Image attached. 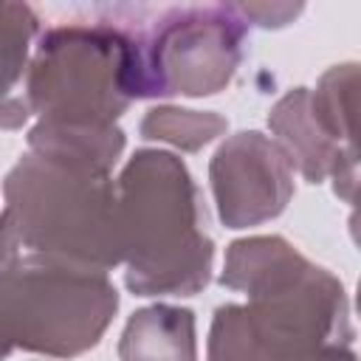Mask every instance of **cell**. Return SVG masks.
<instances>
[{
    "instance_id": "cell-1",
    "label": "cell",
    "mask_w": 361,
    "mask_h": 361,
    "mask_svg": "<svg viewBox=\"0 0 361 361\" xmlns=\"http://www.w3.org/2000/svg\"><path fill=\"white\" fill-rule=\"evenodd\" d=\"M220 285L248 296L212 316L206 361H305L327 344H353L350 299L338 276L279 234L234 240Z\"/></svg>"
},
{
    "instance_id": "cell-2",
    "label": "cell",
    "mask_w": 361,
    "mask_h": 361,
    "mask_svg": "<svg viewBox=\"0 0 361 361\" xmlns=\"http://www.w3.org/2000/svg\"><path fill=\"white\" fill-rule=\"evenodd\" d=\"M124 285L135 296H195L212 282L214 240L186 164L135 149L116 178Z\"/></svg>"
},
{
    "instance_id": "cell-3",
    "label": "cell",
    "mask_w": 361,
    "mask_h": 361,
    "mask_svg": "<svg viewBox=\"0 0 361 361\" xmlns=\"http://www.w3.org/2000/svg\"><path fill=\"white\" fill-rule=\"evenodd\" d=\"M118 310L104 271L28 251L0 212V361L14 350L73 358L93 350Z\"/></svg>"
},
{
    "instance_id": "cell-4",
    "label": "cell",
    "mask_w": 361,
    "mask_h": 361,
    "mask_svg": "<svg viewBox=\"0 0 361 361\" xmlns=\"http://www.w3.org/2000/svg\"><path fill=\"white\" fill-rule=\"evenodd\" d=\"M3 197L28 251L104 274L121 265L113 172L25 152L8 169Z\"/></svg>"
},
{
    "instance_id": "cell-5",
    "label": "cell",
    "mask_w": 361,
    "mask_h": 361,
    "mask_svg": "<svg viewBox=\"0 0 361 361\" xmlns=\"http://www.w3.org/2000/svg\"><path fill=\"white\" fill-rule=\"evenodd\" d=\"M127 37L116 20L45 28L25 73L34 127L102 133L118 127L133 96L127 85Z\"/></svg>"
},
{
    "instance_id": "cell-6",
    "label": "cell",
    "mask_w": 361,
    "mask_h": 361,
    "mask_svg": "<svg viewBox=\"0 0 361 361\" xmlns=\"http://www.w3.org/2000/svg\"><path fill=\"white\" fill-rule=\"evenodd\" d=\"M127 37L133 99L214 96L234 79L248 23L237 6H169L149 20H116Z\"/></svg>"
},
{
    "instance_id": "cell-7",
    "label": "cell",
    "mask_w": 361,
    "mask_h": 361,
    "mask_svg": "<svg viewBox=\"0 0 361 361\" xmlns=\"http://www.w3.org/2000/svg\"><path fill=\"white\" fill-rule=\"evenodd\" d=\"M209 183L226 228L268 223L293 197V169L279 144L259 130L234 133L214 149Z\"/></svg>"
},
{
    "instance_id": "cell-8",
    "label": "cell",
    "mask_w": 361,
    "mask_h": 361,
    "mask_svg": "<svg viewBox=\"0 0 361 361\" xmlns=\"http://www.w3.org/2000/svg\"><path fill=\"white\" fill-rule=\"evenodd\" d=\"M268 127L274 141L285 152L290 169H296L307 183L333 180L336 195L353 203L358 183V152L338 147L327 130L319 124L310 107V87H293L268 113Z\"/></svg>"
},
{
    "instance_id": "cell-9",
    "label": "cell",
    "mask_w": 361,
    "mask_h": 361,
    "mask_svg": "<svg viewBox=\"0 0 361 361\" xmlns=\"http://www.w3.org/2000/svg\"><path fill=\"white\" fill-rule=\"evenodd\" d=\"M121 361H197L195 313L178 305H147L135 310L118 338Z\"/></svg>"
},
{
    "instance_id": "cell-10",
    "label": "cell",
    "mask_w": 361,
    "mask_h": 361,
    "mask_svg": "<svg viewBox=\"0 0 361 361\" xmlns=\"http://www.w3.org/2000/svg\"><path fill=\"white\" fill-rule=\"evenodd\" d=\"M37 34L39 14L28 3L0 0V130H20L31 118L20 85L28 73Z\"/></svg>"
},
{
    "instance_id": "cell-11",
    "label": "cell",
    "mask_w": 361,
    "mask_h": 361,
    "mask_svg": "<svg viewBox=\"0 0 361 361\" xmlns=\"http://www.w3.org/2000/svg\"><path fill=\"white\" fill-rule=\"evenodd\" d=\"M355 93H358V65L344 62L333 65L322 73L319 85L310 90V107L327 135L344 147L358 152L355 147Z\"/></svg>"
},
{
    "instance_id": "cell-12",
    "label": "cell",
    "mask_w": 361,
    "mask_h": 361,
    "mask_svg": "<svg viewBox=\"0 0 361 361\" xmlns=\"http://www.w3.org/2000/svg\"><path fill=\"white\" fill-rule=\"evenodd\" d=\"M228 121L212 110H189V107H172L158 104L149 107L147 116L138 124V133L144 141L169 144L183 152H197L214 138L226 133Z\"/></svg>"
},
{
    "instance_id": "cell-13",
    "label": "cell",
    "mask_w": 361,
    "mask_h": 361,
    "mask_svg": "<svg viewBox=\"0 0 361 361\" xmlns=\"http://www.w3.org/2000/svg\"><path fill=\"white\" fill-rule=\"evenodd\" d=\"M237 11L245 23L254 20L262 28H279L288 25L302 11V6H237Z\"/></svg>"
},
{
    "instance_id": "cell-14",
    "label": "cell",
    "mask_w": 361,
    "mask_h": 361,
    "mask_svg": "<svg viewBox=\"0 0 361 361\" xmlns=\"http://www.w3.org/2000/svg\"><path fill=\"white\" fill-rule=\"evenodd\" d=\"M305 361H358V358H355L353 347H347V344H327V347L316 350L313 355H307Z\"/></svg>"
}]
</instances>
